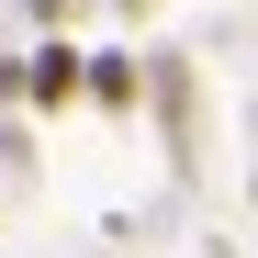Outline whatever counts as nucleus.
<instances>
[{
    "label": "nucleus",
    "instance_id": "f257e3e1",
    "mask_svg": "<svg viewBox=\"0 0 258 258\" xmlns=\"http://www.w3.org/2000/svg\"><path fill=\"white\" fill-rule=\"evenodd\" d=\"M23 101H45V112L90 101V56H68V45H34V56H23Z\"/></svg>",
    "mask_w": 258,
    "mask_h": 258
},
{
    "label": "nucleus",
    "instance_id": "f03ea898",
    "mask_svg": "<svg viewBox=\"0 0 258 258\" xmlns=\"http://www.w3.org/2000/svg\"><path fill=\"white\" fill-rule=\"evenodd\" d=\"M90 101H101V112L135 101V56H90Z\"/></svg>",
    "mask_w": 258,
    "mask_h": 258
}]
</instances>
